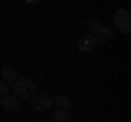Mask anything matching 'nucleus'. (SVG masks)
I'll use <instances>...</instances> for the list:
<instances>
[{"mask_svg": "<svg viewBox=\"0 0 131 122\" xmlns=\"http://www.w3.org/2000/svg\"><path fill=\"white\" fill-rule=\"evenodd\" d=\"M11 87H13V94L18 96L20 100H24V98H33V96L37 94V85L33 83L31 79H18L13 85H11Z\"/></svg>", "mask_w": 131, "mask_h": 122, "instance_id": "1", "label": "nucleus"}, {"mask_svg": "<svg viewBox=\"0 0 131 122\" xmlns=\"http://www.w3.org/2000/svg\"><path fill=\"white\" fill-rule=\"evenodd\" d=\"M114 26H116L122 35L131 33V13H129V9H118L116 13H114Z\"/></svg>", "mask_w": 131, "mask_h": 122, "instance_id": "2", "label": "nucleus"}, {"mask_svg": "<svg viewBox=\"0 0 131 122\" xmlns=\"http://www.w3.org/2000/svg\"><path fill=\"white\" fill-rule=\"evenodd\" d=\"M31 105H33L35 111H46V109L52 105V96H48V94H35L31 98Z\"/></svg>", "mask_w": 131, "mask_h": 122, "instance_id": "3", "label": "nucleus"}, {"mask_svg": "<svg viewBox=\"0 0 131 122\" xmlns=\"http://www.w3.org/2000/svg\"><path fill=\"white\" fill-rule=\"evenodd\" d=\"M20 107H22V100H20L15 94H7V96H2V109H5L7 113H15V111H20Z\"/></svg>", "mask_w": 131, "mask_h": 122, "instance_id": "4", "label": "nucleus"}, {"mask_svg": "<svg viewBox=\"0 0 131 122\" xmlns=\"http://www.w3.org/2000/svg\"><path fill=\"white\" fill-rule=\"evenodd\" d=\"M96 39H94V35H81L79 42H77V48H79L81 52H92L94 48H96Z\"/></svg>", "mask_w": 131, "mask_h": 122, "instance_id": "5", "label": "nucleus"}, {"mask_svg": "<svg viewBox=\"0 0 131 122\" xmlns=\"http://www.w3.org/2000/svg\"><path fill=\"white\" fill-rule=\"evenodd\" d=\"M112 37H114V28H112V26H101L96 33H94L96 44H105V42H109Z\"/></svg>", "mask_w": 131, "mask_h": 122, "instance_id": "6", "label": "nucleus"}, {"mask_svg": "<svg viewBox=\"0 0 131 122\" xmlns=\"http://www.w3.org/2000/svg\"><path fill=\"white\" fill-rule=\"evenodd\" d=\"M2 81H7V83L13 85L15 81H18V70H15L13 66H5L2 68Z\"/></svg>", "mask_w": 131, "mask_h": 122, "instance_id": "7", "label": "nucleus"}, {"mask_svg": "<svg viewBox=\"0 0 131 122\" xmlns=\"http://www.w3.org/2000/svg\"><path fill=\"white\" fill-rule=\"evenodd\" d=\"M52 122H70V111L68 109H57L52 113Z\"/></svg>", "mask_w": 131, "mask_h": 122, "instance_id": "8", "label": "nucleus"}, {"mask_svg": "<svg viewBox=\"0 0 131 122\" xmlns=\"http://www.w3.org/2000/svg\"><path fill=\"white\" fill-rule=\"evenodd\" d=\"M52 105L57 109H70V98L68 96H57V98H52Z\"/></svg>", "mask_w": 131, "mask_h": 122, "instance_id": "9", "label": "nucleus"}, {"mask_svg": "<svg viewBox=\"0 0 131 122\" xmlns=\"http://www.w3.org/2000/svg\"><path fill=\"white\" fill-rule=\"evenodd\" d=\"M101 26H103V24L98 22V20H88V31H90V35H94Z\"/></svg>", "mask_w": 131, "mask_h": 122, "instance_id": "10", "label": "nucleus"}, {"mask_svg": "<svg viewBox=\"0 0 131 122\" xmlns=\"http://www.w3.org/2000/svg\"><path fill=\"white\" fill-rule=\"evenodd\" d=\"M9 89H11V83H7V81H2V79H0V96H7V94H11Z\"/></svg>", "mask_w": 131, "mask_h": 122, "instance_id": "11", "label": "nucleus"}, {"mask_svg": "<svg viewBox=\"0 0 131 122\" xmlns=\"http://www.w3.org/2000/svg\"><path fill=\"white\" fill-rule=\"evenodd\" d=\"M24 2H28V5H39L42 0H24Z\"/></svg>", "mask_w": 131, "mask_h": 122, "instance_id": "12", "label": "nucleus"}, {"mask_svg": "<svg viewBox=\"0 0 131 122\" xmlns=\"http://www.w3.org/2000/svg\"><path fill=\"white\" fill-rule=\"evenodd\" d=\"M0 107H2V96H0Z\"/></svg>", "mask_w": 131, "mask_h": 122, "instance_id": "13", "label": "nucleus"}, {"mask_svg": "<svg viewBox=\"0 0 131 122\" xmlns=\"http://www.w3.org/2000/svg\"><path fill=\"white\" fill-rule=\"evenodd\" d=\"M11 2H15V0H11Z\"/></svg>", "mask_w": 131, "mask_h": 122, "instance_id": "14", "label": "nucleus"}]
</instances>
